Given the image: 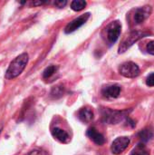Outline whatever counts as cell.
I'll return each mask as SVG.
<instances>
[{
    "label": "cell",
    "mask_w": 154,
    "mask_h": 155,
    "mask_svg": "<svg viewBox=\"0 0 154 155\" xmlns=\"http://www.w3.org/2000/svg\"><path fill=\"white\" fill-rule=\"evenodd\" d=\"M28 60H29V56L26 53L21 54L18 56H16L10 63V64L5 72V77L8 80H11V79L17 77L18 75H20L22 74V72L25 70V68L28 63Z\"/></svg>",
    "instance_id": "6da1fadb"
},
{
    "label": "cell",
    "mask_w": 154,
    "mask_h": 155,
    "mask_svg": "<svg viewBox=\"0 0 154 155\" xmlns=\"http://www.w3.org/2000/svg\"><path fill=\"white\" fill-rule=\"evenodd\" d=\"M86 6V2L84 0H74L71 3V7L74 11H81Z\"/></svg>",
    "instance_id": "5bb4252c"
},
{
    "label": "cell",
    "mask_w": 154,
    "mask_h": 155,
    "mask_svg": "<svg viewBox=\"0 0 154 155\" xmlns=\"http://www.w3.org/2000/svg\"><path fill=\"white\" fill-rule=\"evenodd\" d=\"M148 35H149V33L143 32V31H133V32L130 33L128 35H126V37L123 40L122 44L120 45L119 54L124 53L127 49H129L132 45H133L137 41L147 36Z\"/></svg>",
    "instance_id": "7a4b0ae2"
},
{
    "label": "cell",
    "mask_w": 154,
    "mask_h": 155,
    "mask_svg": "<svg viewBox=\"0 0 154 155\" xmlns=\"http://www.w3.org/2000/svg\"><path fill=\"white\" fill-rule=\"evenodd\" d=\"M139 137L141 138L143 142H148L153 137V132L150 129H144L140 132Z\"/></svg>",
    "instance_id": "4fadbf2b"
},
{
    "label": "cell",
    "mask_w": 154,
    "mask_h": 155,
    "mask_svg": "<svg viewBox=\"0 0 154 155\" xmlns=\"http://www.w3.org/2000/svg\"><path fill=\"white\" fill-rule=\"evenodd\" d=\"M52 134L56 140H58L59 142L64 143H68L69 140H70L69 134L64 130H63L61 128H58V127H55V128H54L52 130Z\"/></svg>",
    "instance_id": "8fae6325"
},
{
    "label": "cell",
    "mask_w": 154,
    "mask_h": 155,
    "mask_svg": "<svg viewBox=\"0 0 154 155\" xmlns=\"http://www.w3.org/2000/svg\"><path fill=\"white\" fill-rule=\"evenodd\" d=\"M86 134L97 145H103L105 143V139L103 136V134H101L99 132H97V130L95 128H90V129H88Z\"/></svg>",
    "instance_id": "30bf717a"
},
{
    "label": "cell",
    "mask_w": 154,
    "mask_h": 155,
    "mask_svg": "<svg viewBox=\"0 0 154 155\" xmlns=\"http://www.w3.org/2000/svg\"><path fill=\"white\" fill-rule=\"evenodd\" d=\"M119 72L124 77L134 78L140 74V68L133 62H126L120 66Z\"/></svg>",
    "instance_id": "277c9868"
},
{
    "label": "cell",
    "mask_w": 154,
    "mask_h": 155,
    "mask_svg": "<svg viewBox=\"0 0 154 155\" xmlns=\"http://www.w3.org/2000/svg\"><path fill=\"white\" fill-rule=\"evenodd\" d=\"M26 155H49L45 151L40 150V149H34L31 152H29Z\"/></svg>",
    "instance_id": "e0dca14e"
},
{
    "label": "cell",
    "mask_w": 154,
    "mask_h": 155,
    "mask_svg": "<svg viewBox=\"0 0 154 155\" xmlns=\"http://www.w3.org/2000/svg\"><path fill=\"white\" fill-rule=\"evenodd\" d=\"M2 129H3V126L0 124V134H1V132H2Z\"/></svg>",
    "instance_id": "7402d4cb"
},
{
    "label": "cell",
    "mask_w": 154,
    "mask_h": 155,
    "mask_svg": "<svg viewBox=\"0 0 154 155\" xmlns=\"http://www.w3.org/2000/svg\"><path fill=\"white\" fill-rule=\"evenodd\" d=\"M56 70H57V67L55 65H50V66L46 67L44 69V73H43V77L44 79H47V78L51 77L56 72Z\"/></svg>",
    "instance_id": "2e32d148"
},
{
    "label": "cell",
    "mask_w": 154,
    "mask_h": 155,
    "mask_svg": "<svg viewBox=\"0 0 154 155\" xmlns=\"http://www.w3.org/2000/svg\"><path fill=\"white\" fill-rule=\"evenodd\" d=\"M66 4H67V1H66V0H57V1H55V2L54 3V5L55 6L59 7V8L64 7Z\"/></svg>",
    "instance_id": "ffe728a7"
},
{
    "label": "cell",
    "mask_w": 154,
    "mask_h": 155,
    "mask_svg": "<svg viewBox=\"0 0 154 155\" xmlns=\"http://www.w3.org/2000/svg\"><path fill=\"white\" fill-rule=\"evenodd\" d=\"M152 12V8L150 5H145V6L137 8L135 10L134 15H133L135 24L139 25V24H142L143 22H144L151 15Z\"/></svg>",
    "instance_id": "ba28073f"
},
{
    "label": "cell",
    "mask_w": 154,
    "mask_h": 155,
    "mask_svg": "<svg viewBox=\"0 0 154 155\" xmlns=\"http://www.w3.org/2000/svg\"><path fill=\"white\" fill-rule=\"evenodd\" d=\"M129 144H130V139L128 137L126 136L118 137L113 142L111 146V151L113 154H121L126 150Z\"/></svg>",
    "instance_id": "5b68a950"
},
{
    "label": "cell",
    "mask_w": 154,
    "mask_h": 155,
    "mask_svg": "<svg viewBox=\"0 0 154 155\" xmlns=\"http://www.w3.org/2000/svg\"><path fill=\"white\" fill-rule=\"evenodd\" d=\"M146 84L150 87H152L154 86V73L153 74H151L147 79H146Z\"/></svg>",
    "instance_id": "ac0fdd59"
},
{
    "label": "cell",
    "mask_w": 154,
    "mask_h": 155,
    "mask_svg": "<svg viewBox=\"0 0 154 155\" xmlns=\"http://www.w3.org/2000/svg\"><path fill=\"white\" fill-rule=\"evenodd\" d=\"M45 3H47V1H34V2H32V4L34 5H40L45 4Z\"/></svg>",
    "instance_id": "44dd1931"
},
{
    "label": "cell",
    "mask_w": 154,
    "mask_h": 155,
    "mask_svg": "<svg viewBox=\"0 0 154 155\" xmlns=\"http://www.w3.org/2000/svg\"><path fill=\"white\" fill-rule=\"evenodd\" d=\"M131 155H150V153L144 145L139 144L137 147L134 148Z\"/></svg>",
    "instance_id": "9a60e30c"
},
{
    "label": "cell",
    "mask_w": 154,
    "mask_h": 155,
    "mask_svg": "<svg viewBox=\"0 0 154 155\" xmlns=\"http://www.w3.org/2000/svg\"><path fill=\"white\" fill-rule=\"evenodd\" d=\"M146 49H147L149 54L154 55V40L153 41H151L150 43H148V45L146 46Z\"/></svg>",
    "instance_id": "d6986e66"
},
{
    "label": "cell",
    "mask_w": 154,
    "mask_h": 155,
    "mask_svg": "<svg viewBox=\"0 0 154 155\" xmlns=\"http://www.w3.org/2000/svg\"><path fill=\"white\" fill-rule=\"evenodd\" d=\"M125 112H118V111H113L108 108L104 110V113L103 114V119L105 122L111 124H115L119 122H121L124 116H125Z\"/></svg>",
    "instance_id": "52a82bcc"
},
{
    "label": "cell",
    "mask_w": 154,
    "mask_h": 155,
    "mask_svg": "<svg viewBox=\"0 0 154 155\" xmlns=\"http://www.w3.org/2000/svg\"><path fill=\"white\" fill-rule=\"evenodd\" d=\"M121 93V87L117 84L107 85L103 88L102 94L104 97L107 98H117Z\"/></svg>",
    "instance_id": "9c48e42d"
},
{
    "label": "cell",
    "mask_w": 154,
    "mask_h": 155,
    "mask_svg": "<svg viewBox=\"0 0 154 155\" xmlns=\"http://www.w3.org/2000/svg\"><path fill=\"white\" fill-rule=\"evenodd\" d=\"M89 17H90V14L89 13H85V14L78 16L77 18H75L73 21H71L69 24H67V25L64 28V32L66 34H70V33L74 32L78 28H80L83 25H84Z\"/></svg>",
    "instance_id": "8992f818"
},
{
    "label": "cell",
    "mask_w": 154,
    "mask_h": 155,
    "mask_svg": "<svg viewBox=\"0 0 154 155\" xmlns=\"http://www.w3.org/2000/svg\"><path fill=\"white\" fill-rule=\"evenodd\" d=\"M105 29H106L105 30L106 36H107L109 43L113 44L118 40V38L120 36L121 30H122V25L118 20H116V21H113L111 24H109Z\"/></svg>",
    "instance_id": "3957f363"
},
{
    "label": "cell",
    "mask_w": 154,
    "mask_h": 155,
    "mask_svg": "<svg viewBox=\"0 0 154 155\" xmlns=\"http://www.w3.org/2000/svg\"><path fill=\"white\" fill-rule=\"evenodd\" d=\"M78 118L83 122V123H90L93 119V112L92 109L88 107H84L79 110L78 112Z\"/></svg>",
    "instance_id": "7c38bea8"
}]
</instances>
